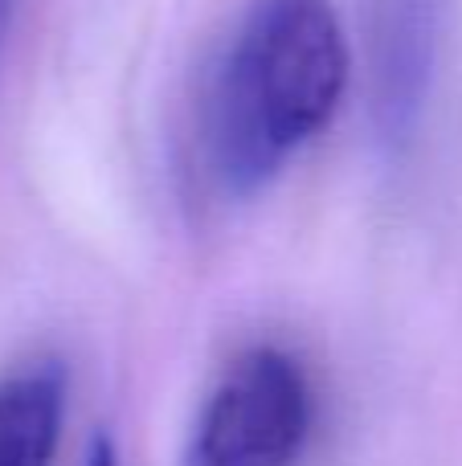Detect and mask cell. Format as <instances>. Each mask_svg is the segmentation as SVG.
Instances as JSON below:
<instances>
[{
  "mask_svg": "<svg viewBox=\"0 0 462 466\" xmlns=\"http://www.w3.org/2000/svg\"><path fill=\"white\" fill-rule=\"evenodd\" d=\"M316 405L303 364L275 344L242 352L209 389L180 466H295Z\"/></svg>",
  "mask_w": 462,
  "mask_h": 466,
  "instance_id": "7a4b0ae2",
  "label": "cell"
},
{
  "mask_svg": "<svg viewBox=\"0 0 462 466\" xmlns=\"http://www.w3.org/2000/svg\"><path fill=\"white\" fill-rule=\"evenodd\" d=\"M13 13H16V0H0V46L8 37V25H13Z\"/></svg>",
  "mask_w": 462,
  "mask_h": 466,
  "instance_id": "8992f818",
  "label": "cell"
},
{
  "mask_svg": "<svg viewBox=\"0 0 462 466\" xmlns=\"http://www.w3.org/2000/svg\"><path fill=\"white\" fill-rule=\"evenodd\" d=\"M82 466H119V454H115L111 438H95V446H90V454Z\"/></svg>",
  "mask_w": 462,
  "mask_h": 466,
  "instance_id": "5b68a950",
  "label": "cell"
},
{
  "mask_svg": "<svg viewBox=\"0 0 462 466\" xmlns=\"http://www.w3.org/2000/svg\"><path fill=\"white\" fill-rule=\"evenodd\" d=\"M348 74L332 0H250L205 95V156L221 193L266 188L332 123Z\"/></svg>",
  "mask_w": 462,
  "mask_h": 466,
  "instance_id": "6da1fadb",
  "label": "cell"
},
{
  "mask_svg": "<svg viewBox=\"0 0 462 466\" xmlns=\"http://www.w3.org/2000/svg\"><path fill=\"white\" fill-rule=\"evenodd\" d=\"M65 418V377L33 364L0 380V466H54Z\"/></svg>",
  "mask_w": 462,
  "mask_h": 466,
  "instance_id": "277c9868",
  "label": "cell"
},
{
  "mask_svg": "<svg viewBox=\"0 0 462 466\" xmlns=\"http://www.w3.org/2000/svg\"><path fill=\"white\" fill-rule=\"evenodd\" d=\"M450 0H365L368 115L377 144L401 156L422 131L442 66Z\"/></svg>",
  "mask_w": 462,
  "mask_h": 466,
  "instance_id": "3957f363",
  "label": "cell"
}]
</instances>
